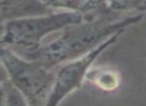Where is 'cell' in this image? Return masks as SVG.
<instances>
[{
	"label": "cell",
	"mask_w": 146,
	"mask_h": 106,
	"mask_svg": "<svg viewBox=\"0 0 146 106\" xmlns=\"http://www.w3.org/2000/svg\"><path fill=\"white\" fill-rule=\"evenodd\" d=\"M87 19L93 18L66 11H51L44 14L19 17L5 24L0 46L9 47L17 52L32 51L40 47L48 35Z\"/></svg>",
	"instance_id": "cell-2"
},
{
	"label": "cell",
	"mask_w": 146,
	"mask_h": 106,
	"mask_svg": "<svg viewBox=\"0 0 146 106\" xmlns=\"http://www.w3.org/2000/svg\"><path fill=\"white\" fill-rule=\"evenodd\" d=\"M51 12L41 0H0V41L8 21L19 17Z\"/></svg>",
	"instance_id": "cell-6"
},
{
	"label": "cell",
	"mask_w": 146,
	"mask_h": 106,
	"mask_svg": "<svg viewBox=\"0 0 146 106\" xmlns=\"http://www.w3.org/2000/svg\"><path fill=\"white\" fill-rule=\"evenodd\" d=\"M7 85H8V79L0 81V105H6Z\"/></svg>",
	"instance_id": "cell-9"
},
{
	"label": "cell",
	"mask_w": 146,
	"mask_h": 106,
	"mask_svg": "<svg viewBox=\"0 0 146 106\" xmlns=\"http://www.w3.org/2000/svg\"><path fill=\"white\" fill-rule=\"evenodd\" d=\"M41 1L44 6H46L51 11L79 13L87 18H96L100 16L122 17L107 11L103 0H41Z\"/></svg>",
	"instance_id": "cell-5"
},
{
	"label": "cell",
	"mask_w": 146,
	"mask_h": 106,
	"mask_svg": "<svg viewBox=\"0 0 146 106\" xmlns=\"http://www.w3.org/2000/svg\"><path fill=\"white\" fill-rule=\"evenodd\" d=\"M142 18L141 14H130L87 19L65 27L59 31L60 34L54 40L37 49L16 52L25 58L39 60L50 68H56L68 60L87 54L113 35L139 23Z\"/></svg>",
	"instance_id": "cell-1"
},
{
	"label": "cell",
	"mask_w": 146,
	"mask_h": 106,
	"mask_svg": "<svg viewBox=\"0 0 146 106\" xmlns=\"http://www.w3.org/2000/svg\"><path fill=\"white\" fill-rule=\"evenodd\" d=\"M0 60L8 80L20 91L27 105H46L54 83L55 68L21 56L9 47L0 46Z\"/></svg>",
	"instance_id": "cell-3"
},
{
	"label": "cell",
	"mask_w": 146,
	"mask_h": 106,
	"mask_svg": "<svg viewBox=\"0 0 146 106\" xmlns=\"http://www.w3.org/2000/svg\"><path fill=\"white\" fill-rule=\"evenodd\" d=\"M7 79H8V77H7L6 70H5L4 66H3L2 62L0 60V81H4V80Z\"/></svg>",
	"instance_id": "cell-10"
},
{
	"label": "cell",
	"mask_w": 146,
	"mask_h": 106,
	"mask_svg": "<svg viewBox=\"0 0 146 106\" xmlns=\"http://www.w3.org/2000/svg\"><path fill=\"white\" fill-rule=\"evenodd\" d=\"M86 81L102 91H114L120 86L121 76L116 70L108 66L92 68L88 72Z\"/></svg>",
	"instance_id": "cell-7"
},
{
	"label": "cell",
	"mask_w": 146,
	"mask_h": 106,
	"mask_svg": "<svg viewBox=\"0 0 146 106\" xmlns=\"http://www.w3.org/2000/svg\"><path fill=\"white\" fill-rule=\"evenodd\" d=\"M123 33L119 32L113 35L87 54L57 66L55 68L54 83L47 99L46 106L58 105L67 96L79 89L83 82L86 81L88 72L94 66L97 59L107 49L113 46Z\"/></svg>",
	"instance_id": "cell-4"
},
{
	"label": "cell",
	"mask_w": 146,
	"mask_h": 106,
	"mask_svg": "<svg viewBox=\"0 0 146 106\" xmlns=\"http://www.w3.org/2000/svg\"><path fill=\"white\" fill-rule=\"evenodd\" d=\"M103 3L107 11L117 16L146 15V0H103Z\"/></svg>",
	"instance_id": "cell-8"
}]
</instances>
